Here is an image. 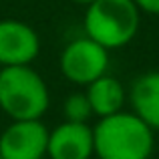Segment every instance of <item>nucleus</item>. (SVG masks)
I'll list each match as a JSON object with an SVG mask.
<instances>
[{"mask_svg":"<svg viewBox=\"0 0 159 159\" xmlns=\"http://www.w3.org/2000/svg\"><path fill=\"white\" fill-rule=\"evenodd\" d=\"M93 139L99 159H149L155 149V131L133 111L99 119L93 127Z\"/></svg>","mask_w":159,"mask_h":159,"instance_id":"nucleus-1","label":"nucleus"},{"mask_svg":"<svg viewBox=\"0 0 159 159\" xmlns=\"http://www.w3.org/2000/svg\"><path fill=\"white\" fill-rule=\"evenodd\" d=\"M51 107L47 81L32 65L0 69V111L12 121H39Z\"/></svg>","mask_w":159,"mask_h":159,"instance_id":"nucleus-2","label":"nucleus"},{"mask_svg":"<svg viewBox=\"0 0 159 159\" xmlns=\"http://www.w3.org/2000/svg\"><path fill=\"white\" fill-rule=\"evenodd\" d=\"M141 10L133 0H95L87 6L83 28L107 51L123 48L139 32Z\"/></svg>","mask_w":159,"mask_h":159,"instance_id":"nucleus-3","label":"nucleus"},{"mask_svg":"<svg viewBox=\"0 0 159 159\" xmlns=\"http://www.w3.org/2000/svg\"><path fill=\"white\" fill-rule=\"evenodd\" d=\"M61 75L69 83L87 87L109 70V51L87 34L69 40L58 57Z\"/></svg>","mask_w":159,"mask_h":159,"instance_id":"nucleus-4","label":"nucleus"},{"mask_svg":"<svg viewBox=\"0 0 159 159\" xmlns=\"http://www.w3.org/2000/svg\"><path fill=\"white\" fill-rule=\"evenodd\" d=\"M51 129L39 121H10L0 129V157L2 159H44Z\"/></svg>","mask_w":159,"mask_h":159,"instance_id":"nucleus-5","label":"nucleus"},{"mask_svg":"<svg viewBox=\"0 0 159 159\" xmlns=\"http://www.w3.org/2000/svg\"><path fill=\"white\" fill-rule=\"evenodd\" d=\"M40 54V36L30 24L16 18L0 20V69L32 65Z\"/></svg>","mask_w":159,"mask_h":159,"instance_id":"nucleus-6","label":"nucleus"},{"mask_svg":"<svg viewBox=\"0 0 159 159\" xmlns=\"http://www.w3.org/2000/svg\"><path fill=\"white\" fill-rule=\"evenodd\" d=\"M48 159H91L95 157L93 127L89 123L62 121L48 133Z\"/></svg>","mask_w":159,"mask_h":159,"instance_id":"nucleus-7","label":"nucleus"},{"mask_svg":"<svg viewBox=\"0 0 159 159\" xmlns=\"http://www.w3.org/2000/svg\"><path fill=\"white\" fill-rule=\"evenodd\" d=\"M127 99L131 111L153 131H159V70L139 75L133 81Z\"/></svg>","mask_w":159,"mask_h":159,"instance_id":"nucleus-8","label":"nucleus"},{"mask_svg":"<svg viewBox=\"0 0 159 159\" xmlns=\"http://www.w3.org/2000/svg\"><path fill=\"white\" fill-rule=\"evenodd\" d=\"M85 95L93 109V117H111L115 113L125 111V103H127V91H125L123 83L117 77L111 75H103L97 81L85 87Z\"/></svg>","mask_w":159,"mask_h":159,"instance_id":"nucleus-9","label":"nucleus"},{"mask_svg":"<svg viewBox=\"0 0 159 159\" xmlns=\"http://www.w3.org/2000/svg\"><path fill=\"white\" fill-rule=\"evenodd\" d=\"M62 117L69 123H89V119L93 117V109L85 91L73 93L62 101Z\"/></svg>","mask_w":159,"mask_h":159,"instance_id":"nucleus-10","label":"nucleus"},{"mask_svg":"<svg viewBox=\"0 0 159 159\" xmlns=\"http://www.w3.org/2000/svg\"><path fill=\"white\" fill-rule=\"evenodd\" d=\"M137 4L141 12H147V14H159V0H133Z\"/></svg>","mask_w":159,"mask_h":159,"instance_id":"nucleus-11","label":"nucleus"},{"mask_svg":"<svg viewBox=\"0 0 159 159\" xmlns=\"http://www.w3.org/2000/svg\"><path fill=\"white\" fill-rule=\"evenodd\" d=\"M73 2H77V4H85V6H89L91 2H95V0H73Z\"/></svg>","mask_w":159,"mask_h":159,"instance_id":"nucleus-12","label":"nucleus"},{"mask_svg":"<svg viewBox=\"0 0 159 159\" xmlns=\"http://www.w3.org/2000/svg\"><path fill=\"white\" fill-rule=\"evenodd\" d=\"M0 159H2V157H0Z\"/></svg>","mask_w":159,"mask_h":159,"instance_id":"nucleus-13","label":"nucleus"}]
</instances>
